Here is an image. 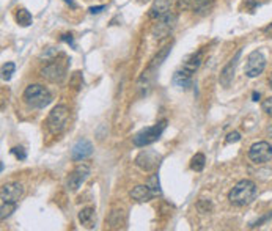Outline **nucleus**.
Listing matches in <instances>:
<instances>
[{"instance_id":"bb28decb","label":"nucleus","mask_w":272,"mask_h":231,"mask_svg":"<svg viewBox=\"0 0 272 231\" xmlns=\"http://www.w3.org/2000/svg\"><path fill=\"white\" fill-rule=\"evenodd\" d=\"M261 107H263V110L266 112V114L272 118V96H269L268 99H264V101H263Z\"/></svg>"},{"instance_id":"9d476101","label":"nucleus","mask_w":272,"mask_h":231,"mask_svg":"<svg viewBox=\"0 0 272 231\" xmlns=\"http://www.w3.org/2000/svg\"><path fill=\"white\" fill-rule=\"evenodd\" d=\"M92 154H93V145L87 139H79L71 148V159L75 162L84 161L90 158Z\"/></svg>"},{"instance_id":"c756f323","label":"nucleus","mask_w":272,"mask_h":231,"mask_svg":"<svg viewBox=\"0 0 272 231\" xmlns=\"http://www.w3.org/2000/svg\"><path fill=\"white\" fill-rule=\"evenodd\" d=\"M178 10H187L192 6V0H178Z\"/></svg>"},{"instance_id":"dca6fc26","label":"nucleus","mask_w":272,"mask_h":231,"mask_svg":"<svg viewBox=\"0 0 272 231\" xmlns=\"http://www.w3.org/2000/svg\"><path fill=\"white\" fill-rule=\"evenodd\" d=\"M173 84L176 87H181V88H187L191 87L192 84V74L186 71L184 68H181L175 72V76H173Z\"/></svg>"},{"instance_id":"6e6552de","label":"nucleus","mask_w":272,"mask_h":231,"mask_svg":"<svg viewBox=\"0 0 272 231\" xmlns=\"http://www.w3.org/2000/svg\"><path fill=\"white\" fill-rule=\"evenodd\" d=\"M248 158L255 163H264L272 159V146L268 141H258L253 143L248 150Z\"/></svg>"},{"instance_id":"5701e85b","label":"nucleus","mask_w":272,"mask_h":231,"mask_svg":"<svg viewBox=\"0 0 272 231\" xmlns=\"http://www.w3.org/2000/svg\"><path fill=\"white\" fill-rule=\"evenodd\" d=\"M205 162H206V158H205V154H195L192 161H191V168L195 170V171H201L203 168H205Z\"/></svg>"},{"instance_id":"7ed1b4c3","label":"nucleus","mask_w":272,"mask_h":231,"mask_svg":"<svg viewBox=\"0 0 272 231\" xmlns=\"http://www.w3.org/2000/svg\"><path fill=\"white\" fill-rule=\"evenodd\" d=\"M165 128H167V120H162L154 126L142 129L132 137V143L135 146H147V145L154 143L156 140H159Z\"/></svg>"},{"instance_id":"ddd939ff","label":"nucleus","mask_w":272,"mask_h":231,"mask_svg":"<svg viewBox=\"0 0 272 231\" xmlns=\"http://www.w3.org/2000/svg\"><path fill=\"white\" fill-rule=\"evenodd\" d=\"M173 2H175V0H154L153 5H151V8H149L148 16L151 19H159L161 16H164V14L170 13Z\"/></svg>"},{"instance_id":"4be33fe9","label":"nucleus","mask_w":272,"mask_h":231,"mask_svg":"<svg viewBox=\"0 0 272 231\" xmlns=\"http://www.w3.org/2000/svg\"><path fill=\"white\" fill-rule=\"evenodd\" d=\"M170 50H172V47L170 46H165L159 54H157L154 58H153V62H151V65H149V69H156V68H159V66L162 65V62L165 60V58H167V55L170 54Z\"/></svg>"},{"instance_id":"6ab92c4d","label":"nucleus","mask_w":272,"mask_h":231,"mask_svg":"<svg viewBox=\"0 0 272 231\" xmlns=\"http://www.w3.org/2000/svg\"><path fill=\"white\" fill-rule=\"evenodd\" d=\"M213 6H214V0H192L191 8L197 14H206L213 10Z\"/></svg>"},{"instance_id":"9b49d317","label":"nucleus","mask_w":272,"mask_h":231,"mask_svg":"<svg viewBox=\"0 0 272 231\" xmlns=\"http://www.w3.org/2000/svg\"><path fill=\"white\" fill-rule=\"evenodd\" d=\"M24 193V187L19 183H8L2 185L0 189V198L2 201H10V203H18L19 198Z\"/></svg>"},{"instance_id":"72a5a7b5","label":"nucleus","mask_w":272,"mask_h":231,"mask_svg":"<svg viewBox=\"0 0 272 231\" xmlns=\"http://www.w3.org/2000/svg\"><path fill=\"white\" fill-rule=\"evenodd\" d=\"M252 96H253V101H258L260 99V94L258 93H253Z\"/></svg>"},{"instance_id":"423d86ee","label":"nucleus","mask_w":272,"mask_h":231,"mask_svg":"<svg viewBox=\"0 0 272 231\" xmlns=\"http://www.w3.org/2000/svg\"><path fill=\"white\" fill-rule=\"evenodd\" d=\"M266 68V58L260 50H253L248 54L246 62V76L247 77H258Z\"/></svg>"},{"instance_id":"2f4dec72","label":"nucleus","mask_w":272,"mask_h":231,"mask_svg":"<svg viewBox=\"0 0 272 231\" xmlns=\"http://www.w3.org/2000/svg\"><path fill=\"white\" fill-rule=\"evenodd\" d=\"M263 33L266 35V36H272V24H269V25H266L263 28Z\"/></svg>"},{"instance_id":"f03ea898","label":"nucleus","mask_w":272,"mask_h":231,"mask_svg":"<svg viewBox=\"0 0 272 231\" xmlns=\"http://www.w3.org/2000/svg\"><path fill=\"white\" fill-rule=\"evenodd\" d=\"M24 101L32 109H44L52 101V94L46 87L40 84L28 85L24 92Z\"/></svg>"},{"instance_id":"f3484780","label":"nucleus","mask_w":272,"mask_h":231,"mask_svg":"<svg viewBox=\"0 0 272 231\" xmlns=\"http://www.w3.org/2000/svg\"><path fill=\"white\" fill-rule=\"evenodd\" d=\"M79 220L82 223V227L93 228L95 222H96V211L93 208H84V209L79 212Z\"/></svg>"},{"instance_id":"473e14b6","label":"nucleus","mask_w":272,"mask_h":231,"mask_svg":"<svg viewBox=\"0 0 272 231\" xmlns=\"http://www.w3.org/2000/svg\"><path fill=\"white\" fill-rule=\"evenodd\" d=\"M63 41H66V43H71V44H73V38H71V35H63Z\"/></svg>"},{"instance_id":"393cba45","label":"nucleus","mask_w":272,"mask_h":231,"mask_svg":"<svg viewBox=\"0 0 272 231\" xmlns=\"http://www.w3.org/2000/svg\"><path fill=\"white\" fill-rule=\"evenodd\" d=\"M14 69H16V66H14V63H11V62L5 63V65L2 66V79H3V80H10L11 76H13V72H14Z\"/></svg>"},{"instance_id":"4468645a","label":"nucleus","mask_w":272,"mask_h":231,"mask_svg":"<svg viewBox=\"0 0 272 231\" xmlns=\"http://www.w3.org/2000/svg\"><path fill=\"white\" fill-rule=\"evenodd\" d=\"M151 156H153V153L151 151H143V153H140L139 154V158L135 159V163H137V165L142 168V170H145V171H151V170H154L157 165H159V156H154L153 159H149Z\"/></svg>"},{"instance_id":"f8f14e48","label":"nucleus","mask_w":272,"mask_h":231,"mask_svg":"<svg viewBox=\"0 0 272 231\" xmlns=\"http://www.w3.org/2000/svg\"><path fill=\"white\" fill-rule=\"evenodd\" d=\"M239 57H241V50L235 55V58H231V60L228 62V65L223 66V69L221 71V77H219V80H221V85L222 87L228 88L230 84L233 82V77H235V69H236V65H238Z\"/></svg>"},{"instance_id":"f704fd0d","label":"nucleus","mask_w":272,"mask_h":231,"mask_svg":"<svg viewBox=\"0 0 272 231\" xmlns=\"http://www.w3.org/2000/svg\"><path fill=\"white\" fill-rule=\"evenodd\" d=\"M65 2H66L68 5H71V6H73V8H74V6H75V5H74V2H73V0H65Z\"/></svg>"},{"instance_id":"20e7f679","label":"nucleus","mask_w":272,"mask_h":231,"mask_svg":"<svg viewBox=\"0 0 272 231\" xmlns=\"http://www.w3.org/2000/svg\"><path fill=\"white\" fill-rule=\"evenodd\" d=\"M68 120H70V109L63 106V104H58V106H55L50 110L46 126L50 131V134H60L65 131Z\"/></svg>"},{"instance_id":"412c9836","label":"nucleus","mask_w":272,"mask_h":231,"mask_svg":"<svg viewBox=\"0 0 272 231\" xmlns=\"http://www.w3.org/2000/svg\"><path fill=\"white\" fill-rule=\"evenodd\" d=\"M16 21H18V24L21 27H28L33 22V18H32V14H30L25 8H21L16 13Z\"/></svg>"},{"instance_id":"a211bd4d","label":"nucleus","mask_w":272,"mask_h":231,"mask_svg":"<svg viewBox=\"0 0 272 231\" xmlns=\"http://www.w3.org/2000/svg\"><path fill=\"white\" fill-rule=\"evenodd\" d=\"M110 228H124L126 225V212L123 209H113L109 215Z\"/></svg>"},{"instance_id":"39448f33","label":"nucleus","mask_w":272,"mask_h":231,"mask_svg":"<svg viewBox=\"0 0 272 231\" xmlns=\"http://www.w3.org/2000/svg\"><path fill=\"white\" fill-rule=\"evenodd\" d=\"M176 21H178V16L175 13L170 11L167 14H164V16H161L159 19H157V22L154 24L151 33H153V36L156 40H162L173 32V28L176 27Z\"/></svg>"},{"instance_id":"a878e982","label":"nucleus","mask_w":272,"mask_h":231,"mask_svg":"<svg viewBox=\"0 0 272 231\" xmlns=\"http://www.w3.org/2000/svg\"><path fill=\"white\" fill-rule=\"evenodd\" d=\"M147 185L156 193V195H157V193H161V184H159V178H157V175L149 176V180H148V184H147Z\"/></svg>"},{"instance_id":"c85d7f7f","label":"nucleus","mask_w":272,"mask_h":231,"mask_svg":"<svg viewBox=\"0 0 272 231\" xmlns=\"http://www.w3.org/2000/svg\"><path fill=\"white\" fill-rule=\"evenodd\" d=\"M239 140H241V134L239 132H231L225 139L226 143H236V141H239Z\"/></svg>"},{"instance_id":"e433bc0d","label":"nucleus","mask_w":272,"mask_h":231,"mask_svg":"<svg viewBox=\"0 0 272 231\" xmlns=\"http://www.w3.org/2000/svg\"><path fill=\"white\" fill-rule=\"evenodd\" d=\"M268 132H269V134H271V137H272V126H271V128H269V129H268Z\"/></svg>"},{"instance_id":"0eeeda50","label":"nucleus","mask_w":272,"mask_h":231,"mask_svg":"<svg viewBox=\"0 0 272 231\" xmlns=\"http://www.w3.org/2000/svg\"><path fill=\"white\" fill-rule=\"evenodd\" d=\"M90 176V167L87 163H82V165L75 167L70 175H68L66 180V187L70 189L71 192L77 190L82 184L87 181V178Z\"/></svg>"},{"instance_id":"c9c22d12","label":"nucleus","mask_w":272,"mask_h":231,"mask_svg":"<svg viewBox=\"0 0 272 231\" xmlns=\"http://www.w3.org/2000/svg\"><path fill=\"white\" fill-rule=\"evenodd\" d=\"M269 85H271V88H272V74H271V77H269Z\"/></svg>"},{"instance_id":"aec40b11","label":"nucleus","mask_w":272,"mask_h":231,"mask_svg":"<svg viewBox=\"0 0 272 231\" xmlns=\"http://www.w3.org/2000/svg\"><path fill=\"white\" fill-rule=\"evenodd\" d=\"M200 63H201V50L197 52V54H194V55L189 57V60L183 65V68L186 71H189L191 74H194L195 71H197L198 66H200Z\"/></svg>"},{"instance_id":"1a4fd4ad","label":"nucleus","mask_w":272,"mask_h":231,"mask_svg":"<svg viewBox=\"0 0 272 231\" xmlns=\"http://www.w3.org/2000/svg\"><path fill=\"white\" fill-rule=\"evenodd\" d=\"M65 76H66L65 66L62 63H58V62L50 60V63H48L41 69V77L52 82V84H60V82H63Z\"/></svg>"},{"instance_id":"cd10ccee","label":"nucleus","mask_w":272,"mask_h":231,"mask_svg":"<svg viewBox=\"0 0 272 231\" xmlns=\"http://www.w3.org/2000/svg\"><path fill=\"white\" fill-rule=\"evenodd\" d=\"M11 154H14V156H16V158H18V159H21V161H24V159H25V151H24V148H22V146L13 148V150H11Z\"/></svg>"},{"instance_id":"7c9ffc66","label":"nucleus","mask_w":272,"mask_h":231,"mask_svg":"<svg viewBox=\"0 0 272 231\" xmlns=\"http://www.w3.org/2000/svg\"><path fill=\"white\" fill-rule=\"evenodd\" d=\"M104 10V5H99V6H92V8H90V13L92 14H98V13H101Z\"/></svg>"},{"instance_id":"2eb2a0df","label":"nucleus","mask_w":272,"mask_h":231,"mask_svg":"<svg viewBox=\"0 0 272 231\" xmlns=\"http://www.w3.org/2000/svg\"><path fill=\"white\" fill-rule=\"evenodd\" d=\"M129 195L132 200L139 201V203H145V201H149L151 198H153L156 193L151 190L148 185H135Z\"/></svg>"},{"instance_id":"f257e3e1","label":"nucleus","mask_w":272,"mask_h":231,"mask_svg":"<svg viewBox=\"0 0 272 231\" xmlns=\"http://www.w3.org/2000/svg\"><path fill=\"white\" fill-rule=\"evenodd\" d=\"M255 197H256V185L250 180L239 181L228 193L230 203L235 205V206H239V208L250 205L252 201L255 200Z\"/></svg>"},{"instance_id":"b1692460","label":"nucleus","mask_w":272,"mask_h":231,"mask_svg":"<svg viewBox=\"0 0 272 231\" xmlns=\"http://www.w3.org/2000/svg\"><path fill=\"white\" fill-rule=\"evenodd\" d=\"M16 209V203H10V201H2V208H0V219L5 220L6 217H10L11 212Z\"/></svg>"}]
</instances>
